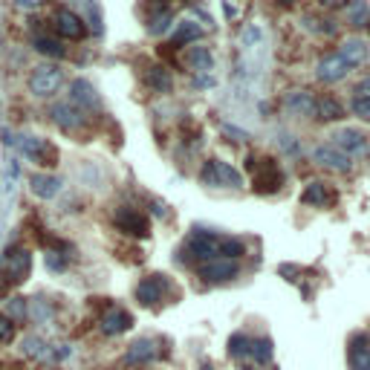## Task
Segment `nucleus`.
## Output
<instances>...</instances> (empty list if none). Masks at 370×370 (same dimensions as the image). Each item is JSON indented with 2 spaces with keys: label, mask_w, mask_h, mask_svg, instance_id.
I'll return each instance as SVG.
<instances>
[{
  "label": "nucleus",
  "mask_w": 370,
  "mask_h": 370,
  "mask_svg": "<svg viewBox=\"0 0 370 370\" xmlns=\"http://www.w3.org/2000/svg\"><path fill=\"white\" fill-rule=\"evenodd\" d=\"M9 145H18L21 154L29 156L35 165H44V168H55L58 165V151L50 139L44 136H15Z\"/></svg>",
  "instance_id": "obj_1"
},
{
  "label": "nucleus",
  "mask_w": 370,
  "mask_h": 370,
  "mask_svg": "<svg viewBox=\"0 0 370 370\" xmlns=\"http://www.w3.org/2000/svg\"><path fill=\"white\" fill-rule=\"evenodd\" d=\"M249 168L255 171V191L257 194H275L284 188V171L275 159H263L261 165L255 163V156H249Z\"/></svg>",
  "instance_id": "obj_2"
},
{
  "label": "nucleus",
  "mask_w": 370,
  "mask_h": 370,
  "mask_svg": "<svg viewBox=\"0 0 370 370\" xmlns=\"http://www.w3.org/2000/svg\"><path fill=\"white\" fill-rule=\"evenodd\" d=\"M185 252L194 257V263H205L220 257V237L208 229H194L185 240Z\"/></svg>",
  "instance_id": "obj_3"
},
{
  "label": "nucleus",
  "mask_w": 370,
  "mask_h": 370,
  "mask_svg": "<svg viewBox=\"0 0 370 370\" xmlns=\"http://www.w3.org/2000/svg\"><path fill=\"white\" fill-rule=\"evenodd\" d=\"M200 180L205 185H226V188H240L243 185V176L240 171L229 163H223V159H208L200 171Z\"/></svg>",
  "instance_id": "obj_4"
},
{
  "label": "nucleus",
  "mask_w": 370,
  "mask_h": 370,
  "mask_svg": "<svg viewBox=\"0 0 370 370\" xmlns=\"http://www.w3.org/2000/svg\"><path fill=\"white\" fill-rule=\"evenodd\" d=\"M171 293V281L165 275H148V278H142L136 284V301L142 304V307H156L159 301H165Z\"/></svg>",
  "instance_id": "obj_5"
},
{
  "label": "nucleus",
  "mask_w": 370,
  "mask_h": 370,
  "mask_svg": "<svg viewBox=\"0 0 370 370\" xmlns=\"http://www.w3.org/2000/svg\"><path fill=\"white\" fill-rule=\"evenodd\" d=\"M32 272V252L18 249V252H9L3 261H0V275L6 278V284H24Z\"/></svg>",
  "instance_id": "obj_6"
},
{
  "label": "nucleus",
  "mask_w": 370,
  "mask_h": 370,
  "mask_svg": "<svg viewBox=\"0 0 370 370\" xmlns=\"http://www.w3.org/2000/svg\"><path fill=\"white\" fill-rule=\"evenodd\" d=\"M237 261H229V257H214V261H205V263H197V275L205 281V284H226L232 278H237Z\"/></svg>",
  "instance_id": "obj_7"
},
{
  "label": "nucleus",
  "mask_w": 370,
  "mask_h": 370,
  "mask_svg": "<svg viewBox=\"0 0 370 370\" xmlns=\"http://www.w3.org/2000/svg\"><path fill=\"white\" fill-rule=\"evenodd\" d=\"M113 223H116V229L119 232H124V234H131V237H148L151 234V223H148V217H145L142 212H136V208H119L116 212V217H113Z\"/></svg>",
  "instance_id": "obj_8"
},
{
  "label": "nucleus",
  "mask_w": 370,
  "mask_h": 370,
  "mask_svg": "<svg viewBox=\"0 0 370 370\" xmlns=\"http://www.w3.org/2000/svg\"><path fill=\"white\" fill-rule=\"evenodd\" d=\"M61 82H64L61 70H55V67H38L35 73H32V78H29V90L35 95H41V99H46V95L58 93Z\"/></svg>",
  "instance_id": "obj_9"
},
{
  "label": "nucleus",
  "mask_w": 370,
  "mask_h": 370,
  "mask_svg": "<svg viewBox=\"0 0 370 370\" xmlns=\"http://www.w3.org/2000/svg\"><path fill=\"white\" fill-rule=\"evenodd\" d=\"M330 145L333 148H339L344 156H364L367 154V139L359 131H353V127H342V131H335Z\"/></svg>",
  "instance_id": "obj_10"
},
{
  "label": "nucleus",
  "mask_w": 370,
  "mask_h": 370,
  "mask_svg": "<svg viewBox=\"0 0 370 370\" xmlns=\"http://www.w3.org/2000/svg\"><path fill=\"white\" fill-rule=\"evenodd\" d=\"M156 359H163V350L156 347L154 339H139V342H133L131 347H127V353H124V364H131V367L151 364Z\"/></svg>",
  "instance_id": "obj_11"
},
{
  "label": "nucleus",
  "mask_w": 370,
  "mask_h": 370,
  "mask_svg": "<svg viewBox=\"0 0 370 370\" xmlns=\"http://www.w3.org/2000/svg\"><path fill=\"white\" fill-rule=\"evenodd\" d=\"M70 102H73V107H82V110H95V107H102L99 93H95L93 84L84 82V78H75V82L70 84Z\"/></svg>",
  "instance_id": "obj_12"
},
{
  "label": "nucleus",
  "mask_w": 370,
  "mask_h": 370,
  "mask_svg": "<svg viewBox=\"0 0 370 370\" xmlns=\"http://www.w3.org/2000/svg\"><path fill=\"white\" fill-rule=\"evenodd\" d=\"M55 29H58L61 38H70V41H78V38H82L84 32H87L84 18H78V15L70 12V9L55 12Z\"/></svg>",
  "instance_id": "obj_13"
},
{
  "label": "nucleus",
  "mask_w": 370,
  "mask_h": 370,
  "mask_svg": "<svg viewBox=\"0 0 370 370\" xmlns=\"http://www.w3.org/2000/svg\"><path fill=\"white\" fill-rule=\"evenodd\" d=\"M131 327H133V315L122 307H110L102 315V333L104 335H119V333H127Z\"/></svg>",
  "instance_id": "obj_14"
},
{
  "label": "nucleus",
  "mask_w": 370,
  "mask_h": 370,
  "mask_svg": "<svg viewBox=\"0 0 370 370\" xmlns=\"http://www.w3.org/2000/svg\"><path fill=\"white\" fill-rule=\"evenodd\" d=\"M61 176L55 174H32V180H29V188H32V194H35L38 200H53L61 194Z\"/></svg>",
  "instance_id": "obj_15"
},
{
  "label": "nucleus",
  "mask_w": 370,
  "mask_h": 370,
  "mask_svg": "<svg viewBox=\"0 0 370 370\" xmlns=\"http://www.w3.org/2000/svg\"><path fill=\"white\" fill-rule=\"evenodd\" d=\"M315 163L321 168H330V171H350V156H344L339 148H333V145H321L315 148Z\"/></svg>",
  "instance_id": "obj_16"
},
{
  "label": "nucleus",
  "mask_w": 370,
  "mask_h": 370,
  "mask_svg": "<svg viewBox=\"0 0 370 370\" xmlns=\"http://www.w3.org/2000/svg\"><path fill=\"white\" fill-rule=\"evenodd\" d=\"M350 73V67L339 58V55H327L324 61L318 64V70H315V75H318V82H324V84H335V82H342V78Z\"/></svg>",
  "instance_id": "obj_17"
},
{
  "label": "nucleus",
  "mask_w": 370,
  "mask_h": 370,
  "mask_svg": "<svg viewBox=\"0 0 370 370\" xmlns=\"http://www.w3.org/2000/svg\"><path fill=\"white\" fill-rule=\"evenodd\" d=\"M350 364L353 370H370V335L359 333L350 342Z\"/></svg>",
  "instance_id": "obj_18"
},
{
  "label": "nucleus",
  "mask_w": 370,
  "mask_h": 370,
  "mask_svg": "<svg viewBox=\"0 0 370 370\" xmlns=\"http://www.w3.org/2000/svg\"><path fill=\"white\" fill-rule=\"evenodd\" d=\"M53 119H55L58 127H64V131H75V127L84 124V110H78L73 104H55Z\"/></svg>",
  "instance_id": "obj_19"
},
{
  "label": "nucleus",
  "mask_w": 370,
  "mask_h": 370,
  "mask_svg": "<svg viewBox=\"0 0 370 370\" xmlns=\"http://www.w3.org/2000/svg\"><path fill=\"white\" fill-rule=\"evenodd\" d=\"M333 200H335V194H333V191H327L324 183H310L307 188H304V194H301L304 205H315V208H327Z\"/></svg>",
  "instance_id": "obj_20"
},
{
  "label": "nucleus",
  "mask_w": 370,
  "mask_h": 370,
  "mask_svg": "<svg viewBox=\"0 0 370 370\" xmlns=\"http://www.w3.org/2000/svg\"><path fill=\"white\" fill-rule=\"evenodd\" d=\"M339 58L347 64V67H359V64L367 61V44L359 41V38H350L342 44V50H339Z\"/></svg>",
  "instance_id": "obj_21"
},
{
  "label": "nucleus",
  "mask_w": 370,
  "mask_h": 370,
  "mask_svg": "<svg viewBox=\"0 0 370 370\" xmlns=\"http://www.w3.org/2000/svg\"><path fill=\"white\" fill-rule=\"evenodd\" d=\"M203 35V29L194 21H180L174 29V46H185V44H197V38Z\"/></svg>",
  "instance_id": "obj_22"
},
{
  "label": "nucleus",
  "mask_w": 370,
  "mask_h": 370,
  "mask_svg": "<svg viewBox=\"0 0 370 370\" xmlns=\"http://www.w3.org/2000/svg\"><path fill=\"white\" fill-rule=\"evenodd\" d=\"M188 64L194 67L197 73H212L214 70V55L208 46H191V53H188Z\"/></svg>",
  "instance_id": "obj_23"
},
{
  "label": "nucleus",
  "mask_w": 370,
  "mask_h": 370,
  "mask_svg": "<svg viewBox=\"0 0 370 370\" xmlns=\"http://www.w3.org/2000/svg\"><path fill=\"white\" fill-rule=\"evenodd\" d=\"M315 116L324 119V122H333V119H342L344 116V107L333 99V95H324V99L315 102Z\"/></svg>",
  "instance_id": "obj_24"
},
{
  "label": "nucleus",
  "mask_w": 370,
  "mask_h": 370,
  "mask_svg": "<svg viewBox=\"0 0 370 370\" xmlns=\"http://www.w3.org/2000/svg\"><path fill=\"white\" fill-rule=\"evenodd\" d=\"M284 104L289 110H295V113H315V99L310 93H289L284 99Z\"/></svg>",
  "instance_id": "obj_25"
},
{
  "label": "nucleus",
  "mask_w": 370,
  "mask_h": 370,
  "mask_svg": "<svg viewBox=\"0 0 370 370\" xmlns=\"http://www.w3.org/2000/svg\"><path fill=\"white\" fill-rule=\"evenodd\" d=\"M272 356H275V350H272V342L266 339H252V353H249V359H255L261 367H266L272 362Z\"/></svg>",
  "instance_id": "obj_26"
},
{
  "label": "nucleus",
  "mask_w": 370,
  "mask_h": 370,
  "mask_svg": "<svg viewBox=\"0 0 370 370\" xmlns=\"http://www.w3.org/2000/svg\"><path fill=\"white\" fill-rule=\"evenodd\" d=\"M370 21V6H367V0H353V6L347 9V24L350 26H367Z\"/></svg>",
  "instance_id": "obj_27"
},
{
  "label": "nucleus",
  "mask_w": 370,
  "mask_h": 370,
  "mask_svg": "<svg viewBox=\"0 0 370 370\" xmlns=\"http://www.w3.org/2000/svg\"><path fill=\"white\" fill-rule=\"evenodd\" d=\"M246 255V243L240 237H220V257H229V261H237V257Z\"/></svg>",
  "instance_id": "obj_28"
},
{
  "label": "nucleus",
  "mask_w": 370,
  "mask_h": 370,
  "mask_svg": "<svg viewBox=\"0 0 370 370\" xmlns=\"http://www.w3.org/2000/svg\"><path fill=\"white\" fill-rule=\"evenodd\" d=\"M249 353H252V339L243 335V333H234L229 339V356L232 359H246Z\"/></svg>",
  "instance_id": "obj_29"
},
{
  "label": "nucleus",
  "mask_w": 370,
  "mask_h": 370,
  "mask_svg": "<svg viewBox=\"0 0 370 370\" xmlns=\"http://www.w3.org/2000/svg\"><path fill=\"white\" fill-rule=\"evenodd\" d=\"M32 46H35V53L50 55V58H61V55H64V46H61L55 38H46V35H35Z\"/></svg>",
  "instance_id": "obj_30"
},
{
  "label": "nucleus",
  "mask_w": 370,
  "mask_h": 370,
  "mask_svg": "<svg viewBox=\"0 0 370 370\" xmlns=\"http://www.w3.org/2000/svg\"><path fill=\"white\" fill-rule=\"evenodd\" d=\"M148 84H151V90H156V93H168V90H171V75H168V70H165V67H151V70H148Z\"/></svg>",
  "instance_id": "obj_31"
},
{
  "label": "nucleus",
  "mask_w": 370,
  "mask_h": 370,
  "mask_svg": "<svg viewBox=\"0 0 370 370\" xmlns=\"http://www.w3.org/2000/svg\"><path fill=\"white\" fill-rule=\"evenodd\" d=\"M171 21H174V15L165 9V12H156V15H151V21H148V29H151V35H163V32L171 26Z\"/></svg>",
  "instance_id": "obj_32"
},
{
  "label": "nucleus",
  "mask_w": 370,
  "mask_h": 370,
  "mask_svg": "<svg viewBox=\"0 0 370 370\" xmlns=\"http://www.w3.org/2000/svg\"><path fill=\"white\" fill-rule=\"evenodd\" d=\"M9 321H12V324H15V321H24L26 318V301L24 298H12L9 304H6V313H3Z\"/></svg>",
  "instance_id": "obj_33"
},
{
  "label": "nucleus",
  "mask_w": 370,
  "mask_h": 370,
  "mask_svg": "<svg viewBox=\"0 0 370 370\" xmlns=\"http://www.w3.org/2000/svg\"><path fill=\"white\" fill-rule=\"evenodd\" d=\"M82 6L87 12V18L93 24V32L95 35H102V15H99V6H95V0H82Z\"/></svg>",
  "instance_id": "obj_34"
},
{
  "label": "nucleus",
  "mask_w": 370,
  "mask_h": 370,
  "mask_svg": "<svg viewBox=\"0 0 370 370\" xmlns=\"http://www.w3.org/2000/svg\"><path fill=\"white\" fill-rule=\"evenodd\" d=\"M24 353H26V356H35V359H41L44 356V342L41 339H32V335H29V339L24 342Z\"/></svg>",
  "instance_id": "obj_35"
},
{
  "label": "nucleus",
  "mask_w": 370,
  "mask_h": 370,
  "mask_svg": "<svg viewBox=\"0 0 370 370\" xmlns=\"http://www.w3.org/2000/svg\"><path fill=\"white\" fill-rule=\"evenodd\" d=\"M353 113H356L362 122H370V99H353Z\"/></svg>",
  "instance_id": "obj_36"
},
{
  "label": "nucleus",
  "mask_w": 370,
  "mask_h": 370,
  "mask_svg": "<svg viewBox=\"0 0 370 370\" xmlns=\"http://www.w3.org/2000/svg\"><path fill=\"white\" fill-rule=\"evenodd\" d=\"M12 335H15V324L0 313V342H12Z\"/></svg>",
  "instance_id": "obj_37"
},
{
  "label": "nucleus",
  "mask_w": 370,
  "mask_h": 370,
  "mask_svg": "<svg viewBox=\"0 0 370 370\" xmlns=\"http://www.w3.org/2000/svg\"><path fill=\"white\" fill-rule=\"evenodd\" d=\"M240 41H243V46H246V44H257V41H261V32H257L255 26H246L243 35H240Z\"/></svg>",
  "instance_id": "obj_38"
},
{
  "label": "nucleus",
  "mask_w": 370,
  "mask_h": 370,
  "mask_svg": "<svg viewBox=\"0 0 370 370\" xmlns=\"http://www.w3.org/2000/svg\"><path fill=\"white\" fill-rule=\"evenodd\" d=\"M356 99H370V78L356 84Z\"/></svg>",
  "instance_id": "obj_39"
},
{
  "label": "nucleus",
  "mask_w": 370,
  "mask_h": 370,
  "mask_svg": "<svg viewBox=\"0 0 370 370\" xmlns=\"http://www.w3.org/2000/svg\"><path fill=\"white\" fill-rule=\"evenodd\" d=\"M281 145H284V148H286V151H293V154H298V142H295V136H286V133H284V136H281Z\"/></svg>",
  "instance_id": "obj_40"
},
{
  "label": "nucleus",
  "mask_w": 370,
  "mask_h": 370,
  "mask_svg": "<svg viewBox=\"0 0 370 370\" xmlns=\"http://www.w3.org/2000/svg\"><path fill=\"white\" fill-rule=\"evenodd\" d=\"M46 266H50V269H53V272H55V269H58V272H61V269H64V266H67V261H64V257H58V261H55V257H53V255H50V257H46Z\"/></svg>",
  "instance_id": "obj_41"
},
{
  "label": "nucleus",
  "mask_w": 370,
  "mask_h": 370,
  "mask_svg": "<svg viewBox=\"0 0 370 370\" xmlns=\"http://www.w3.org/2000/svg\"><path fill=\"white\" fill-rule=\"evenodd\" d=\"M41 3H44V0H15V6H18V9H35Z\"/></svg>",
  "instance_id": "obj_42"
},
{
  "label": "nucleus",
  "mask_w": 370,
  "mask_h": 370,
  "mask_svg": "<svg viewBox=\"0 0 370 370\" xmlns=\"http://www.w3.org/2000/svg\"><path fill=\"white\" fill-rule=\"evenodd\" d=\"M350 0H321V6L324 9H339V6H347Z\"/></svg>",
  "instance_id": "obj_43"
},
{
  "label": "nucleus",
  "mask_w": 370,
  "mask_h": 370,
  "mask_svg": "<svg viewBox=\"0 0 370 370\" xmlns=\"http://www.w3.org/2000/svg\"><path fill=\"white\" fill-rule=\"evenodd\" d=\"M154 214H156V217H168V208H165V203L154 200Z\"/></svg>",
  "instance_id": "obj_44"
},
{
  "label": "nucleus",
  "mask_w": 370,
  "mask_h": 370,
  "mask_svg": "<svg viewBox=\"0 0 370 370\" xmlns=\"http://www.w3.org/2000/svg\"><path fill=\"white\" fill-rule=\"evenodd\" d=\"M67 356H70V347L61 344V350H55V359H67Z\"/></svg>",
  "instance_id": "obj_45"
},
{
  "label": "nucleus",
  "mask_w": 370,
  "mask_h": 370,
  "mask_svg": "<svg viewBox=\"0 0 370 370\" xmlns=\"http://www.w3.org/2000/svg\"><path fill=\"white\" fill-rule=\"evenodd\" d=\"M200 370H214V367H212V364H208V362H205V364H203V367H200Z\"/></svg>",
  "instance_id": "obj_46"
},
{
  "label": "nucleus",
  "mask_w": 370,
  "mask_h": 370,
  "mask_svg": "<svg viewBox=\"0 0 370 370\" xmlns=\"http://www.w3.org/2000/svg\"><path fill=\"white\" fill-rule=\"evenodd\" d=\"M281 3H295V0H281Z\"/></svg>",
  "instance_id": "obj_47"
}]
</instances>
